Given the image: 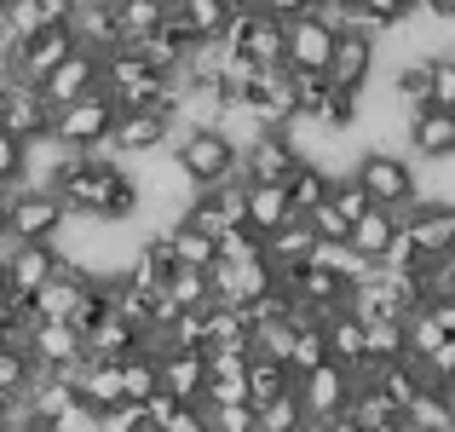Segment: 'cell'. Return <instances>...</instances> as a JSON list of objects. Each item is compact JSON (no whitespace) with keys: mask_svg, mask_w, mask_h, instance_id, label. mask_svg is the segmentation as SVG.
I'll return each instance as SVG.
<instances>
[{"mask_svg":"<svg viewBox=\"0 0 455 432\" xmlns=\"http://www.w3.org/2000/svg\"><path fill=\"white\" fill-rule=\"evenodd\" d=\"M352 179L363 185V196L375 202V208H387L392 220H403V213L415 208V162L410 156H392V150H363L352 167Z\"/></svg>","mask_w":455,"mask_h":432,"instance_id":"obj_1","label":"cell"},{"mask_svg":"<svg viewBox=\"0 0 455 432\" xmlns=\"http://www.w3.org/2000/svg\"><path fill=\"white\" fill-rule=\"evenodd\" d=\"M110 122H116V104L104 99V92H87V99H76V104H58L52 122H46V139H58L69 156H81V150H99L104 133H110Z\"/></svg>","mask_w":455,"mask_h":432,"instance_id":"obj_2","label":"cell"},{"mask_svg":"<svg viewBox=\"0 0 455 432\" xmlns=\"http://www.w3.org/2000/svg\"><path fill=\"white\" fill-rule=\"evenodd\" d=\"M167 150H173V162L185 167V179L190 185H220L225 173H231L236 167V150L231 144H225L220 133H213V127H190V133H173V144H167Z\"/></svg>","mask_w":455,"mask_h":432,"instance_id":"obj_3","label":"cell"},{"mask_svg":"<svg viewBox=\"0 0 455 432\" xmlns=\"http://www.w3.org/2000/svg\"><path fill=\"white\" fill-rule=\"evenodd\" d=\"M334 23L317 18V12H294L283 18V69H329L334 52Z\"/></svg>","mask_w":455,"mask_h":432,"instance_id":"obj_4","label":"cell"},{"mask_svg":"<svg viewBox=\"0 0 455 432\" xmlns=\"http://www.w3.org/2000/svg\"><path fill=\"white\" fill-rule=\"evenodd\" d=\"M58 220H64V202L58 190H35V185H18L6 196V231L18 243H52Z\"/></svg>","mask_w":455,"mask_h":432,"instance_id":"obj_5","label":"cell"},{"mask_svg":"<svg viewBox=\"0 0 455 432\" xmlns=\"http://www.w3.org/2000/svg\"><path fill=\"white\" fill-rule=\"evenodd\" d=\"M35 92L46 99V110H58V104H76V99H87V92H99V52H87V46H69V52L58 58V64L46 69L41 81H35Z\"/></svg>","mask_w":455,"mask_h":432,"instance_id":"obj_6","label":"cell"},{"mask_svg":"<svg viewBox=\"0 0 455 432\" xmlns=\"http://www.w3.org/2000/svg\"><path fill=\"white\" fill-rule=\"evenodd\" d=\"M352 387H357L352 369H346V364H329V357H323L317 369H306V375L294 380V398H300L306 421H329V415H340V410H346Z\"/></svg>","mask_w":455,"mask_h":432,"instance_id":"obj_7","label":"cell"},{"mask_svg":"<svg viewBox=\"0 0 455 432\" xmlns=\"http://www.w3.org/2000/svg\"><path fill=\"white\" fill-rule=\"evenodd\" d=\"M271 283L277 277H271L266 254L259 260H213L208 266V300L213 306H248V300H259Z\"/></svg>","mask_w":455,"mask_h":432,"instance_id":"obj_8","label":"cell"},{"mask_svg":"<svg viewBox=\"0 0 455 432\" xmlns=\"http://www.w3.org/2000/svg\"><path fill=\"white\" fill-rule=\"evenodd\" d=\"M104 150L110 156H150V150H167V116L162 110H116L110 133H104Z\"/></svg>","mask_w":455,"mask_h":432,"instance_id":"obj_9","label":"cell"},{"mask_svg":"<svg viewBox=\"0 0 455 432\" xmlns=\"http://www.w3.org/2000/svg\"><path fill=\"white\" fill-rule=\"evenodd\" d=\"M323 76H329L334 87L357 92L369 76H375V35H363V29H340V35H334V52H329V69H323Z\"/></svg>","mask_w":455,"mask_h":432,"instance_id":"obj_10","label":"cell"},{"mask_svg":"<svg viewBox=\"0 0 455 432\" xmlns=\"http://www.w3.org/2000/svg\"><path fill=\"white\" fill-rule=\"evenodd\" d=\"M69 35H76V46H87V52H116V46H127L122 41V29H116V12H110V0H76V12H69V23H64Z\"/></svg>","mask_w":455,"mask_h":432,"instance_id":"obj_11","label":"cell"},{"mask_svg":"<svg viewBox=\"0 0 455 432\" xmlns=\"http://www.w3.org/2000/svg\"><path fill=\"white\" fill-rule=\"evenodd\" d=\"M202 380H208V357L202 352H162L156 357V387L179 404H202Z\"/></svg>","mask_w":455,"mask_h":432,"instance_id":"obj_12","label":"cell"},{"mask_svg":"<svg viewBox=\"0 0 455 432\" xmlns=\"http://www.w3.org/2000/svg\"><path fill=\"white\" fill-rule=\"evenodd\" d=\"M23 352H29L41 369H64V364H76V357H87L81 352V329L64 323V317H41L29 329V346H23Z\"/></svg>","mask_w":455,"mask_h":432,"instance_id":"obj_13","label":"cell"},{"mask_svg":"<svg viewBox=\"0 0 455 432\" xmlns=\"http://www.w3.org/2000/svg\"><path fill=\"white\" fill-rule=\"evenodd\" d=\"M81 352H87L92 364H122L127 352H139V329L122 317V311H104L99 323L81 329Z\"/></svg>","mask_w":455,"mask_h":432,"instance_id":"obj_14","label":"cell"},{"mask_svg":"<svg viewBox=\"0 0 455 432\" xmlns=\"http://www.w3.org/2000/svg\"><path fill=\"white\" fill-rule=\"evenodd\" d=\"M236 162H243L248 185H254V179H266V185H283V179H289L294 167H300V156H294V150H289V139H283L277 127H271V133H259L243 156H236Z\"/></svg>","mask_w":455,"mask_h":432,"instance_id":"obj_15","label":"cell"},{"mask_svg":"<svg viewBox=\"0 0 455 432\" xmlns=\"http://www.w3.org/2000/svg\"><path fill=\"white\" fill-rule=\"evenodd\" d=\"M46 122H52V110H46V99L29 87V81H18V87L6 92V104H0V133H12V139H41L46 133Z\"/></svg>","mask_w":455,"mask_h":432,"instance_id":"obj_16","label":"cell"},{"mask_svg":"<svg viewBox=\"0 0 455 432\" xmlns=\"http://www.w3.org/2000/svg\"><path fill=\"white\" fill-rule=\"evenodd\" d=\"M58 266H64V260H58V248H52V243H18V248H12V260H6V283H12V294L29 300Z\"/></svg>","mask_w":455,"mask_h":432,"instance_id":"obj_17","label":"cell"},{"mask_svg":"<svg viewBox=\"0 0 455 432\" xmlns=\"http://www.w3.org/2000/svg\"><path fill=\"white\" fill-rule=\"evenodd\" d=\"M236 52L248 58V64H259V69H277L283 64V18H271V12H248V23H243V35H236Z\"/></svg>","mask_w":455,"mask_h":432,"instance_id":"obj_18","label":"cell"},{"mask_svg":"<svg viewBox=\"0 0 455 432\" xmlns=\"http://www.w3.org/2000/svg\"><path fill=\"white\" fill-rule=\"evenodd\" d=\"M403 144H410V162H438V156L455 150V122L450 110H421L410 116V133H403Z\"/></svg>","mask_w":455,"mask_h":432,"instance_id":"obj_19","label":"cell"},{"mask_svg":"<svg viewBox=\"0 0 455 432\" xmlns=\"http://www.w3.org/2000/svg\"><path fill=\"white\" fill-rule=\"evenodd\" d=\"M311 225L294 213V220H283L277 231H266V266H271V277H283V271H294V266H306V254H311Z\"/></svg>","mask_w":455,"mask_h":432,"instance_id":"obj_20","label":"cell"},{"mask_svg":"<svg viewBox=\"0 0 455 432\" xmlns=\"http://www.w3.org/2000/svg\"><path fill=\"white\" fill-rule=\"evenodd\" d=\"M283 220H294V208H289V190H283V185H266V179L243 185V225H254V231L266 236V231H277Z\"/></svg>","mask_w":455,"mask_h":432,"instance_id":"obj_21","label":"cell"},{"mask_svg":"<svg viewBox=\"0 0 455 432\" xmlns=\"http://www.w3.org/2000/svg\"><path fill=\"white\" fill-rule=\"evenodd\" d=\"M220 352L248 357V317H243V306H213L208 300V340H202V357H220Z\"/></svg>","mask_w":455,"mask_h":432,"instance_id":"obj_22","label":"cell"},{"mask_svg":"<svg viewBox=\"0 0 455 432\" xmlns=\"http://www.w3.org/2000/svg\"><path fill=\"white\" fill-rule=\"evenodd\" d=\"M76 398L92 404V410H116V404H127V398H122V369L81 357V369H76Z\"/></svg>","mask_w":455,"mask_h":432,"instance_id":"obj_23","label":"cell"},{"mask_svg":"<svg viewBox=\"0 0 455 432\" xmlns=\"http://www.w3.org/2000/svg\"><path fill=\"white\" fill-rule=\"evenodd\" d=\"M398 427L403 432H455V415H450V398L438 387H421L410 404L398 410Z\"/></svg>","mask_w":455,"mask_h":432,"instance_id":"obj_24","label":"cell"},{"mask_svg":"<svg viewBox=\"0 0 455 432\" xmlns=\"http://www.w3.org/2000/svg\"><path fill=\"white\" fill-rule=\"evenodd\" d=\"M323 346H329V364L357 369V364H363V323H357L346 306L329 311V317H323Z\"/></svg>","mask_w":455,"mask_h":432,"instance_id":"obj_25","label":"cell"},{"mask_svg":"<svg viewBox=\"0 0 455 432\" xmlns=\"http://www.w3.org/2000/svg\"><path fill=\"white\" fill-rule=\"evenodd\" d=\"M306 266H323V271H334V277H340L346 288H352V283H363V277H375V260H363L352 243H323V236L311 243Z\"/></svg>","mask_w":455,"mask_h":432,"instance_id":"obj_26","label":"cell"},{"mask_svg":"<svg viewBox=\"0 0 455 432\" xmlns=\"http://www.w3.org/2000/svg\"><path fill=\"white\" fill-rule=\"evenodd\" d=\"M248 357H208V380H202V404H248V380H243Z\"/></svg>","mask_w":455,"mask_h":432,"instance_id":"obj_27","label":"cell"},{"mask_svg":"<svg viewBox=\"0 0 455 432\" xmlns=\"http://www.w3.org/2000/svg\"><path fill=\"white\" fill-rule=\"evenodd\" d=\"M167 248H173V266H190V271H208L213 260H220V243H213L208 231H196V225H167Z\"/></svg>","mask_w":455,"mask_h":432,"instance_id":"obj_28","label":"cell"},{"mask_svg":"<svg viewBox=\"0 0 455 432\" xmlns=\"http://www.w3.org/2000/svg\"><path fill=\"white\" fill-rule=\"evenodd\" d=\"M392 225H398V220H392L387 208H375V202H369V208L357 213L352 225H346V243H352V248H357V254H363V260H380V248H387Z\"/></svg>","mask_w":455,"mask_h":432,"instance_id":"obj_29","label":"cell"},{"mask_svg":"<svg viewBox=\"0 0 455 432\" xmlns=\"http://www.w3.org/2000/svg\"><path fill=\"white\" fill-rule=\"evenodd\" d=\"M403 352V317H375L363 323V364H398Z\"/></svg>","mask_w":455,"mask_h":432,"instance_id":"obj_30","label":"cell"},{"mask_svg":"<svg viewBox=\"0 0 455 432\" xmlns=\"http://www.w3.org/2000/svg\"><path fill=\"white\" fill-rule=\"evenodd\" d=\"M306 410H300V398H294V387L289 392H277V398H266V404H254V432H306Z\"/></svg>","mask_w":455,"mask_h":432,"instance_id":"obj_31","label":"cell"},{"mask_svg":"<svg viewBox=\"0 0 455 432\" xmlns=\"http://www.w3.org/2000/svg\"><path fill=\"white\" fill-rule=\"evenodd\" d=\"M243 380H248V404H266V398H277V392L294 387V375L277 357H254V352H248V364H243Z\"/></svg>","mask_w":455,"mask_h":432,"instance_id":"obj_32","label":"cell"},{"mask_svg":"<svg viewBox=\"0 0 455 432\" xmlns=\"http://www.w3.org/2000/svg\"><path fill=\"white\" fill-rule=\"evenodd\" d=\"M110 12H116V29H122V41H139V35L162 29L167 0H110Z\"/></svg>","mask_w":455,"mask_h":432,"instance_id":"obj_33","label":"cell"},{"mask_svg":"<svg viewBox=\"0 0 455 432\" xmlns=\"http://www.w3.org/2000/svg\"><path fill=\"white\" fill-rule=\"evenodd\" d=\"M162 300L173 311H190V306H208V271H190V266H173L162 283Z\"/></svg>","mask_w":455,"mask_h":432,"instance_id":"obj_34","label":"cell"},{"mask_svg":"<svg viewBox=\"0 0 455 432\" xmlns=\"http://www.w3.org/2000/svg\"><path fill=\"white\" fill-rule=\"evenodd\" d=\"M283 190H289V208L306 213V208H317V202L329 196V173H323V167H311V162H300L289 179H283Z\"/></svg>","mask_w":455,"mask_h":432,"instance_id":"obj_35","label":"cell"},{"mask_svg":"<svg viewBox=\"0 0 455 432\" xmlns=\"http://www.w3.org/2000/svg\"><path fill=\"white\" fill-rule=\"evenodd\" d=\"M427 104H433V110H450L455 104V52L450 46L427 58Z\"/></svg>","mask_w":455,"mask_h":432,"instance_id":"obj_36","label":"cell"},{"mask_svg":"<svg viewBox=\"0 0 455 432\" xmlns=\"http://www.w3.org/2000/svg\"><path fill=\"white\" fill-rule=\"evenodd\" d=\"M116 369H122V398H127V404H145L150 392H156V357H145V352H127Z\"/></svg>","mask_w":455,"mask_h":432,"instance_id":"obj_37","label":"cell"},{"mask_svg":"<svg viewBox=\"0 0 455 432\" xmlns=\"http://www.w3.org/2000/svg\"><path fill=\"white\" fill-rule=\"evenodd\" d=\"M438 340H444V329H438V317H433L427 306H415L410 317H403V352H410V357H427V352H433Z\"/></svg>","mask_w":455,"mask_h":432,"instance_id":"obj_38","label":"cell"},{"mask_svg":"<svg viewBox=\"0 0 455 432\" xmlns=\"http://www.w3.org/2000/svg\"><path fill=\"white\" fill-rule=\"evenodd\" d=\"M213 243H220V260H259L266 254V236H259L254 225H225Z\"/></svg>","mask_w":455,"mask_h":432,"instance_id":"obj_39","label":"cell"},{"mask_svg":"<svg viewBox=\"0 0 455 432\" xmlns=\"http://www.w3.org/2000/svg\"><path fill=\"white\" fill-rule=\"evenodd\" d=\"M41 432H104V410H92V404L69 398V404H64V410H58Z\"/></svg>","mask_w":455,"mask_h":432,"instance_id":"obj_40","label":"cell"},{"mask_svg":"<svg viewBox=\"0 0 455 432\" xmlns=\"http://www.w3.org/2000/svg\"><path fill=\"white\" fill-rule=\"evenodd\" d=\"M375 266L380 271H415V266H421V248H415V236L403 231V225H392V236H387V248H380Z\"/></svg>","mask_w":455,"mask_h":432,"instance_id":"obj_41","label":"cell"},{"mask_svg":"<svg viewBox=\"0 0 455 432\" xmlns=\"http://www.w3.org/2000/svg\"><path fill=\"white\" fill-rule=\"evenodd\" d=\"M35 375H41V364H35L29 352H18V346H0V387H6V392H23Z\"/></svg>","mask_w":455,"mask_h":432,"instance_id":"obj_42","label":"cell"},{"mask_svg":"<svg viewBox=\"0 0 455 432\" xmlns=\"http://www.w3.org/2000/svg\"><path fill=\"white\" fill-rule=\"evenodd\" d=\"M421 369H427V387H438V392L455 387V334H444V340L421 357Z\"/></svg>","mask_w":455,"mask_h":432,"instance_id":"obj_43","label":"cell"},{"mask_svg":"<svg viewBox=\"0 0 455 432\" xmlns=\"http://www.w3.org/2000/svg\"><path fill=\"white\" fill-rule=\"evenodd\" d=\"M208 432H254V404H202Z\"/></svg>","mask_w":455,"mask_h":432,"instance_id":"obj_44","label":"cell"},{"mask_svg":"<svg viewBox=\"0 0 455 432\" xmlns=\"http://www.w3.org/2000/svg\"><path fill=\"white\" fill-rule=\"evenodd\" d=\"M329 202H334V208H340V220H346V225H352V220H357V213H363V208H369V196H363V185H357V179H352V173H340V179H329Z\"/></svg>","mask_w":455,"mask_h":432,"instance_id":"obj_45","label":"cell"},{"mask_svg":"<svg viewBox=\"0 0 455 432\" xmlns=\"http://www.w3.org/2000/svg\"><path fill=\"white\" fill-rule=\"evenodd\" d=\"M300 220L311 225V236H323V243H346V220H340V208H334L329 196H323L317 208H306Z\"/></svg>","mask_w":455,"mask_h":432,"instance_id":"obj_46","label":"cell"},{"mask_svg":"<svg viewBox=\"0 0 455 432\" xmlns=\"http://www.w3.org/2000/svg\"><path fill=\"white\" fill-rule=\"evenodd\" d=\"M23 139H12V133H0V196H12V190L23 185Z\"/></svg>","mask_w":455,"mask_h":432,"instance_id":"obj_47","label":"cell"},{"mask_svg":"<svg viewBox=\"0 0 455 432\" xmlns=\"http://www.w3.org/2000/svg\"><path fill=\"white\" fill-rule=\"evenodd\" d=\"M162 432H208V410H202V404H179Z\"/></svg>","mask_w":455,"mask_h":432,"instance_id":"obj_48","label":"cell"},{"mask_svg":"<svg viewBox=\"0 0 455 432\" xmlns=\"http://www.w3.org/2000/svg\"><path fill=\"white\" fill-rule=\"evenodd\" d=\"M427 311L438 317V329H444V334H455V294H444V300H427Z\"/></svg>","mask_w":455,"mask_h":432,"instance_id":"obj_49","label":"cell"},{"mask_svg":"<svg viewBox=\"0 0 455 432\" xmlns=\"http://www.w3.org/2000/svg\"><path fill=\"white\" fill-rule=\"evenodd\" d=\"M259 12H271V18H294V12H306V0H259Z\"/></svg>","mask_w":455,"mask_h":432,"instance_id":"obj_50","label":"cell"},{"mask_svg":"<svg viewBox=\"0 0 455 432\" xmlns=\"http://www.w3.org/2000/svg\"><path fill=\"white\" fill-rule=\"evenodd\" d=\"M334 6H340V0H306V12H317V18H323V12H334Z\"/></svg>","mask_w":455,"mask_h":432,"instance_id":"obj_51","label":"cell"},{"mask_svg":"<svg viewBox=\"0 0 455 432\" xmlns=\"http://www.w3.org/2000/svg\"><path fill=\"white\" fill-rule=\"evenodd\" d=\"M12 300V283H6V266H0V306H6Z\"/></svg>","mask_w":455,"mask_h":432,"instance_id":"obj_52","label":"cell"},{"mask_svg":"<svg viewBox=\"0 0 455 432\" xmlns=\"http://www.w3.org/2000/svg\"><path fill=\"white\" fill-rule=\"evenodd\" d=\"M0 231H6V196H0Z\"/></svg>","mask_w":455,"mask_h":432,"instance_id":"obj_53","label":"cell"},{"mask_svg":"<svg viewBox=\"0 0 455 432\" xmlns=\"http://www.w3.org/2000/svg\"><path fill=\"white\" fill-rule=\"evenodd\" d=\"M398 6H403V12H415V6H421V0H398Z\"/></svg>","mask_w":455,"mask_h":432,"instance_id":"obj_54","label":"cell"}]
</instances>
